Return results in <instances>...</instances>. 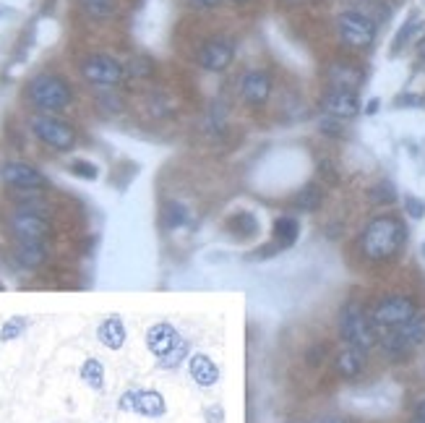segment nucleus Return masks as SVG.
Wrapping results in <instances>:
<instances>
[{"instance_id": "obj_1", "label": "nucleus", "mask_w": 425, "mask_h": 423, "mask_svg": "<svg viewBox=\"0 0 425 423\" xmlns=\"http://www.w3.org/2000/svg\"><path fill=\"white\" fill-rule=\"evenodd\" d=\"M405 238H407V230H405V222H402L400 217L381 215V217H373V220L363 227L360 249L366 254V259L389 261L402 251Z\"/></svg>"}, {"instance_id": "obj_2", "label": "nucleus", "mask_w": 425, "mask_h": 423, "mask_svg": "<svg viewBox=\"0 0 425 423\" xmlns=\"http://www.w3.org/2000/svg\"><path fill=\"white\" fill-rule=\"evenodd\" d=\"M29 102L35 105L37 112L44 115H58V112L68 110L73 102V89L60 73H37L29 81Z\"/></svg>"}, {"instance_id": "obj_3", "label": "nucleus", "mask_w": 425, "mask_h": 423, "mask_svg": "<svg viewBox=\"0 0 425 423\" xmlns=\"http://www.w3.org/2000/svg\"><path fill=\"white\" fill-rule=\"evenodd\" d=\"M340 337L347 342L349 347H357V350H363V353H368V350L378 342L376 324L371 321V316L366 314V309H363L357 301H349V303L342 306Z\"/></svg>"}, {"instance_id": "obj_4", "label": "nucleus", "mask_w": 425, "mask_h": 423, "mask_svg": "<svg viewBox=\"0 0 425 423\" xmlns=\"http://www.w3.org/2000/svg\"><path fill=\"white\" fill-rule=\"evenodd\" d=\"M29 131L42 141L44 147L55 149V152H71L76 147V129L58 115L37 112V115L29 118Z\"/></svg>"}, {"instance_id": "obj_5", "label": "nucleus", "mask_w": 425, "mask_h": 423, "mask_svg": "<svg viewBox=\"0 0 425 423\" xmlns=\"http://www.w3.org/2000/svg\"><path fill=\"white\" fill-rule=\"evenodd\" d=\"M78 71H81L86 84L104 87V89L118 87L120 81L126 78V66H123L118 58L107 55V52H92V55H86L84 61L78 63Z\"/></svg>"}, {"instance_id": "obj_6", "label": "nucleus", "mask_w": 425, "mask_h": 423, "mask_svg": "<svg viewBox=\"0 0 425 423\" xmlns=\"http://www.w3.org/2000/svg\"><path fill=\"white\" fill-rule=\"evenodd\" d=\"M337 35L352 50H366L376 40V21L363 11H342L337 16Z\"/></svg>"}, {"instance_id": "obj_7", "label": "nucleus", "mask_w": 425, "mask_h": 423, "mask_svg": "<svg viewBox=\"0 0 425 423\" xmlns=\"http://www.w3.org/2000/svg\"><path fill=\"white\" fill-rule=\"evenodd\" d=\"M415 314H417V306L412 298H407V295H389V298H383L373 309L371 321L381 329H397L402 327V324H407Z\"/></svg>"}, {"instance_id": "obj_8", "label": "nucleus", "mask_w": 425, "mask_h": 423, "mask_svg": "<svg viewBox=\"0 0 425 423\" xmlns=\"http://www.w3.org/2000/svg\"><path fill=\"white\" fill-rule=\"evenodd\" d=\"M123 413H138L144 418H162L167 413V403L157 389H128L118 400Z\"/></svg>"}, {"instance_id": "obj_9", "label": "nucleus", "mask_w": 425, "mask_h": 423, "mask_svg": "<svg viewBox=\"0 0 425 423\" xmlns=\"http://www.w3.org/2000/svg\"><path fill=\"white\" fill-rule=\"evenodd\" d=\"M8 225L11 233L16 235V241H44L52 233L50 220L40 212H29V209H16L11 215Z\"/></svg>"}, {"instance_id": "obj_10", "label": "nucleus", "mask_w": 425, "mask_h": 423, "mask_svg": "<svg viewBox=\"0 0 425 423\" xmlns=\"http://www.w3.org/2000/svg\"><path fill=\"white\" fill-rule=\"evenodd\" d=\"M235 61V42L230 37H212L206 40L204 47L198 50V66L209 73H222L230 68V63Z\"/></svg>"}, {"instance_id": "obj_11", "label": "nucleus", "mask_w": 425, "mask_h": 423, "mask_svg": "<svg viewBox=\"0 0 425 423\" xmlns=\"http://www.w3.org/2000/svg\"><path fill=\"white\" fill-rule=\"evenodd\" d=\"M3 183L11 186V189L18 191H44L47 189V178H44L35 165L21 162V160H11V162L3 165Z\"/></svg>"}, {"instance_id": "obj_12", "label": "nucleus", "mask_w": 425, "mask_h": 423, "mask_svg": "<svg viewBox=\"0 0 425 423\" xmlns=\"http://www.w3.org/2000/svg\"><path fill=\"white\" fill-rule=\"evenodd\" d=\"M321 110L334 121H349L360 112V97L349 89H329L321 97Z\"/></svg>"}, {"instance_id": "obj_13", "label": "nucleus", "mask_w": 425, "mask_h": 423, "mask_svg": "<svg viewBox=\"0 0 425 423\" xmlns=\"http://www.w3.org/2000/svg\"><path fill=\"white\" fill-rule=\"evenodd\" d=\"M240 97L251 107H261L272 97V76L266 71L251 68L240 76Z\"/></svg>"}, {"instance_id": "obj_14", "label": "nucleus", "mask_w": 425, "mask_h": 423, "mask_svg": "<svg viewBox=\"0 0 425 423\" xmlns=\"http://www.w3.org/2000/svg\"><path fill=\"white\" fill-rule=\"evenodd\" d=\"M178 340H180L178 329L172 327L170 321H157V324H152V327L146 329V347L157 358L167 353Z\"/></svg>"}, {"instance_id": "obj_15", "label": "nucleus", "mask_w": 425, "mask_h": 423, "mask_svg": "<svg viewBox=\"0 0 425 423\" xmlns=\"http://www.w3.org/2000/svg\"><path fill=\"white\" fill-rule=\"evenodd\" d=\"M326 78L332 89H349V92H357V87L363 84V71L352 66V63H332L329 71H326Z\"/></svg>"}, {"instance_id": "obj_16", "label": "nucleus", "mask_w": 425, "mask_h": 423, "mask_svg": "<svg viewBox=\"0 0 425 423\" xmlns=\"http://www.w3.org/2000/svg\"><path fill=\"white\" fill-rule=\"evenodd\" d=\"M188 369H191V379L198 387H214L220 381V366L209 358L206 353H196L188 358Z\"/></svg>"}, {"instance_id": "obj_17", "label": "nucleus", "mask_w": 425, "mask_h": 423, "mask_svg": "<svg viewBox=\"0 0 425 423\" xmlns=\"http://www.w3.org/2000/svg\"><path fill=\"white\" fill-rule=\"evenodd\" d=\"M126 324H123V319L120 316H107V319L97 327V340L102 342L107 350H120V347L126 345Z\"/></svg>"}, {"instance_id": "obj_18", "label": "nucleus", "mask_w": 425, "mask_h": 423, "mask_svg": "<svg viewBox=\"0 0 425 423\" xmlns=\"http://www.w3.org/2000/svg\"><path fill=\"white\" fill-rule=\"evenodd\" d=\"M274 249L277 251H285L289 249V246H295V241H298L300 235V222L298 217L292 215H280L277 220H274Z\"/></svg>"}, {"instance_id": "obj_19", "label": "nucleus", "mask_w": 425, "mask_h": 423, "mask_svg": "<svg viewBox=\"0 0 425 423\" xmlns=\"http://www.w3.org/2000/svg\"><path fill=\"white\" fill-rule=\"evenodd\" d=\"M363 366H366V353L349 345L334 358V369H337V374H340L342 379H355V376H360Z\"/></svg>"}, {"instance_id": "obj_20", "label": "nucleus", "mask_w": 425, "mask_h": 423, "mask_svg": "<svg viewBox=\"0 0 425 423\" xmlns=\"http://www.w3.org/2000/svg\"><path fill=\"white\" fill-rule=\"evenodd\" d=\"M16 259L26 269H37L47 261V249L44 241H18L16 243Z\"/></svg>"}, {"instance_id": "obj_21", "label": "nucleus", "mask_w": 425, "mask_h": 423, "mask_svg": "<svg viewBox=\"0 0 425 423\" xmlns=\"http://www.w3.org/2000/svg\"><path fill=\"white\" fill-rule=\"evenodd\" d=\"M292 209H298V212H316V209H321L323 204V191L321 186H316V183H308L303 189L292 196Z\"/></svg>"}, {"instance_id": "obj_22", "label": "nucleus", "mask_w": 425, "mask_h": 423, "mask_svg": "<svg viewBox=\"0 0 425 423\" xmlns=\"http://www.w3.org/2000/svg\"><path fill=\"white\" fill-rule=\"evenodd\" d=\"M162 227L164 230H178V227H183V225H188V209L186 204H180V201L170 199L162 204Z\"/></svg>"}, {"instance_id": "obj_23", "label": "nucleus", "mask_w": 425, "mask_h": 423, "mask_svg": "<svg viewBox=\"0 0 425 423\" xmlns=\"http://www.w3.org/2000/svg\"><path fill=\"white\" fill-rule=\"evenodd\" d=\"M378 345H381V350L389 358H405V355L412 350V345H409L407 340L400 335V329H389V332H383L381 337H378Z\"/></svg>"}, {"instance_id": "obj_24", "label": "nucleus", "mask_w": 425, "mask_h": 423, "mask_svg": "<svg viewBox=\"0 0 425 423\" xmlns=\"http://www.w3.org/2000/svg\"><path fill=\"white\" fill-rule=\"evenodd\" d=\"M397 329H400V335L405 337L412 347L423 345L425 342V314L417 311L407 324H402V327H397Z\"/></svg>"}, {"instance_id": "obj_25", "label": "nucleus", "mask_w": 425, "mask_h": 423, "mask_svg": "<svg viewBox=\"0 0 425 423\" xmlns=\"http://www.w3.org/2000/svg\"><path fill=\"white\" fill-rule=\"evenodd\" d=\"M81 379H84L86 387H92V389H100L104 387V366L97 358H86L84 363H81Z\"/></svg>"}, {"instance_id": "obj_26", "label": "nucleus", "mask_w": 425, "mask_h": 423, "mask_svg": "<svg viewBox=\"0 0 425 423\" xmlns=\"http://www.w3.org/2000/svg\"><path fill=\"white\" fill-rule=\"evenodd\" d=\"M157 73V63L149 58V55H136V58H131L126 66V76L128 78H138V81H144V78H152Z\"/></svg>"}, {"instance_id": "obj_27", "label": "nucleus", "mask_w": 425, "mask_h": 423, "mask_svg": "<svg viewBox=\"0 0 425 423\" xmlns=\"http://www.w3.org/2000/svg\"><path fill=\"white\" fill-rule=\"evenodd\" d=\"M188 350H191V347H188V340H183V337H180L178 342H175V345H172L167 353L157 358L160 369H164V371H172V369H178L180 363L188 358Z\"/></svg>"}, {"instance_id": "obj_28", "label": "nucleus", "mask_w": 425, "mask_h": 423, "mask_svg": "<svg viewBox=\"0 0 425 423\" xmlns=\"http://www.w3.org/2000/svg\"><path fill=\"white\" fill-rule=\"evenodd\" d=\"M227 227L238 235H253L258 233V220L251 212H238V215H232L227 220Z\"/></svg>"}, {"instance_id": "obj_29", "label": "nucleus", "mask_w": 425, "mask_h": 423, "mask_svg": "<svg viewBox=\"0 0 425 423\" xmlns=\"http://www.w3.org/2000/svg\"><path fill=\"white\" fill-rule=\"evenodd\" d=\"M26 327H29V321H26L24 316H13V319H8L6 324H3V329H0V340H3V342L16 340V337L24 335Z\"/></svg>"}, {"instance_id": "obj_30", "label": "nucleus", "mask_w": 425, "mask_h": 423, "mask_svg": "<svg viewBox=\"0 0 425 423\" xmlns=\"http://www.w3.org/2000/svg\"><path fill=\"white\" fill-rule=\"evenodd\" d=\"M71 173L81 178V181H97L100 178V167L94 162H86V160H73L71 162Z\"/></svg>"}, {"instance_id": "obj_31", "label": "nucleus", "mask_w": 425, "mask_h": 423, "mask_svg": "<svg viewBox=\"0 0 425 423\" xmlns=\"http://www.w3.org/2000/svg\"><path fill=\"white\" fill-rule=\"evenodd\" d=\"M420 26V21H417V16H412V18H407L405 24H402V29L397 32V37H394V47H391V52H400L405 44H407V40L412 35H415V29Z\"/></svg>"}, {"instance_id": "obj_32", "label": "nucleus", "mask_w": 425, "mask_h": 423, "mask_svg": "<svg viewBox=\"0 0 425 423\" xmlns=\"http://www.w3.org/2000/svg\"><path fill=\"white\" fill-rule=\"evenodd\" d=\"M84 8L97 18H107L115 13V0H84Z\"/></svg>"}, {"instance_id": "obj_33", "label": "nucleus", "mask_w": 425, "mask_h": 423, "mask_svg": "<svg viewBox=\"0 0 425 423\" xmlns=\"http://www.w3.org/2000/svg\"><path fill=\"white\" fill-rule=\"evenodd\" d=\"M394 199H397V191H394V186H391L389 181L378 183V186L371 191V201H373V204H391Z\"/></svg>"}, {"instance_id": "obj_34", "label": "nucleus", "mask_w": 425, "mask_h": 423, "mask_svg": "<svg viewBox=\"0 0 425 423\" xmlns=\"http://www.w3.org/2000/svg\"><path fill=\"white\" fill-rule=\"evenodd\" d=\"M146 107H149V112H152L154 118H164V115H170L172 110H175V105L172 102H162L160 95H152L149 97V102H146Z\"/></svg>"}, {"instance_id": "obj_35", "label": "nucleus", "mask_w": 425, "mask_h": 423, "mask_svg": "<svg viewBox=\"0 0 425 423\" xmlns=\"http://www.w3.org/2000/svg\"><path fill=\"white\" fill-rule=\"evenodd\" d=\"M405 209H407L409 217H415V220H420V217L425 215V201L415 199V196H407L405 199Z\"/></svg>"}, {"instance_id": "obj_36", "label": "nucleus", "mask_w": 425, "mask_h": 423, "mask_svg": "<svg viewBox=\"0 0 425 423\" xmlns=\"http://www.w3.org/2000/svg\"><path fill=\"white\" fill-rule=\"evenodd\" d=\"M100 102L107 105L104 110H110V112H123V100H120L118 95H112V92H107V95L100 97Z\"/></svg>"}, {"instance_id": "obj_37", "label": "nucleus", "mask_w": 425, "mask_h": 423, "mask_svg": "<svg viewBox=\"0 0 425 423\" xmlns=\"http://www.w3.org/2000/svg\"><path fill=\"white\" fill-rule=\"evenodd\" d=\"M186 3L196 11H212V8H217V6H222L225 0H186Z\"/></svg>"}, {"instance_id": "obj_38", "label": "nucleus", "mask_w": 425, "mask_h": 423, "mask_svg": "<svg viewBox=\"0 0 425 423\" xmlns=\"http://www.w3.org/2000/svg\"><path fill=\"white\" fill-rule=\"evenodd\" d=\"M321 131H323V133H334V136H342V131H340V126L334 123V118H332V121H323L321 123Z\"/></svg>"}, {"instance_id": "obj_39", "label": "nucleus", "mask_w": 425, "mask_h": 423, "mask_svg": "<svg viewBox=\"0 0 425 423\" xmlns=\"http://www.w3.org/2000/svg\"><path fill=\"white\" fill-rule=\"evenodd\" d=\"M285 6H306V3H316V0H280Z\"/></svg>"}, {"instance_id": "obj_40", "label": "nucleus", "mask_w": 425, "mask_h": 423, "mask_svg": "<svg viewBox=\"0 0 425 423\" xmlns=\"http://www.w3.org/2000/svg\"><path fill=\"white\" fill-rule=\"evenodd\" d=\"M376 110H378V100H371V102H368V107H366V112H371V115H373Z\"/></svg>"}, {"instance_id": "obj_41", "label": "nucleus", "mask_w": 425, "mask_h": 423, "mask_svg": "<svg viewBox=\"0 0 425 423\" xmlns=\"http://www.w3.org/2000/svg\"><path fill=\"white\" fill-rule=\"evenodd\" d=\"M417 418H420V421L425 423V400L420 403V405H417Z\"/></svg>"}, {"instance_id": "obj_42", "label": "nucleus", "mask_w": 425, "mask_h": 423, "mask_svg": "<svg viewBox=\"0 0 425 423\" xmlns=\"http://www.w3.org/2000/svg\"><path fill=\"white\" fill-rule=\"evenodd\" d=\"M417 52H420V58L425 61V37H423V42L417 44Z\"/></svg>"}, {"instance_id": "obj_43", "label": "nucleus", "mask_w": 425, "mask_h": 423, "mask_svg": "<svg viewBox=\"0 0 425 423\" xmlns=\"http://www.w3.org/2000/svg\"><path fill=\"white\" fill-rule=\"evenodd\" d=\"M318 423H345V421H340V418H323V421Z\"/></svg>"}, {"instance_id": "obj_44", "label": "nucleus", "mask_w": 425, "mask_h": 423, "mask_svg": "<svg viewBox=\"0 0 425 423\" xmlns=\"http://www.w3.org/2000/svg\"><path fill=\"white\" fill-rule=\"evenodd\" d=\"M230 3H248V0H230Z\"/></svg>"}, {"instance_id": "obj_45", "label": "nucleus", "mask_w": 425, "mask_h": 423, "mask_svg": "<svg viewBox=\"0 0 425 423\" xmlns=\"http://www.w3.org/2000/svg\"><path fill=\"white\" fill-rule=\"evenodd\" d=\"M423 254H425V243H423Z\"/></svg>"}, {"instance_id": "obj_46", "label": "nucleus", "mask_w": 425, "mask_h": 423, "mask_svg": "<svg viewBox=\"0 0 425 423\" xmlns=\"http://www.w3.org/2000/svg\"><path fill=\"white\" fill-rule=\"evenodd\" d=\"M420 423H423V421H420Z\"/></svg>"}]
</instances>
